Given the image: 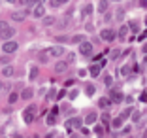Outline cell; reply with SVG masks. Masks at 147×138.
<instances>
[{
    "mask_svg": "<svg viewBox=\"0 0 147 138\" xmlns=\"http://www.w3.org/2000/svg\"><path fill=\"white\" fill-rule=\"evenodd\" d=\"M111 125L115 127V129H119V127L123 125V119H121V117H117V119H113V121H111Z\"/></svg>",
    "mask_w": 147,
    "mask_h": 138,
    "instance_id": "obj_24",
    "label": "cell"
},
{
    "mask_svg": "<svg viewBox=\"0 0 147 138\" xmlns=\"http://www.w3.org/2000/svg\"><path fill=\"white\" fill-rule=\"evenodd\" d=\"M91 12H92V6H87V8L83 10V15H91Z\"/></svg>",
    "mask_w": 147,
    "mask_h": 138,
    "instance_id": "obj_34",
    "label": "cell"
},
{
    "mask_svg": "<svg viewBox=\"0 0 147 138\" xmlns=\"http://www.w3.org/2000/svg\"><path fill=\"white\" fill-rule=\"evenodd\" d=\"M121 134H130V127H125V129L121 131Z\"/></svg>",
    "mask_w": 147,
    "mask_h": 138,
    "instance_id": "obj_41",
    "label": "cell"
},
{
    "mask_svg": "<svg viewBox=\"0 0 147 138\" xmlns=\"http://www.w3.org/2000/svg\"><path fill=\"white\" fill-rule=\"evenodd\" d=\"M17 42H4V46H2V51L4 53H13V51H17Z\"/></svg>",
    "mask_w": 147,
    "mask_h": 138,
    "instance_id": "obj_6",
    "label": "cell"
},
{
    "mask_svg": "<svg viewBox=\"0 0 147 138\" xmlns=\"http://www.w3.org/2000/svg\"><path fill=\"white\" fill-rule=\"evenodd\" d=\"M79 53H81L83 57H91V53H92V42L79 44Z\"/></svg>",
    "mask_w": 147,
    "mask_h": 138,
    "instance_id": "obj_2",
    "label": "cell"
},
{
    "mask_svg": "<svg viewBox=\"0 0 147 138\" xmlns=\"http://www.w3.org/2000/svg\"><path fill=\"white\" fill-rule=\"evenodd\" d=\"M109 104H111V102H109L108 97H102V99L98 100V106H100L102 110H108V108H109Z\"/></svg>",
    "mask_w": 147,
    "mask_h": 138,
    "instance_id": "obj_13",
    "label": "cell"
},
{
    "mask_svg": "<svg viewBox=\"0 0 147 138\" xmlns=\"http://www.w3.org/2000/svg\"><path fill=\"white\" fill-rule=\"evenodd\" d=\"M64 95H66V91H64V89H62V91H59V95H57V100L64 99Z\"/></svg>",
    "mask_w": 147,
    "mask_h": 138,
    "instance_id": "obj_35",
    "label": "cell"
},
{
    "mask_svg": "<svg viewBox=\"0 0 147 138\" xmlns=\"http://www.w3.org/2000/svg\"><path fill=\"white\" fill-rule=\"evenodd\" d=\"M85 87H87V89H85V93H87L89 97H92V95H94V87H92V85H85Z\"/></svg>",
    "mask_w": 147,
    "mask_h": 138,
    "instance_id": "obj_25",
    "label": "cell"
},
{
    "mask_svg": "<svg viewBox=\"0 0 147 138\" xmlns=\"http://www.w3.org/2000/svg\"><path fill=\"white\" fill-rule=\"evenodd\" d=\"M57 42H68V38L66 36H57Z\"/></svg>",
    "mask_w": 147,
    "mask_h": 138,
    "instance_id": "obj_38",
    "label": "cell"
},
{
    "mask_svg": "<svg viewBox=\"0 0 147 138\" xmlns=\"http://www.w3.org/2000/svg\"><path fill=\"white\" fill-rule=\"evenodd\" d=\"M17 99H19V95H17V93H11V95H9V102H17Z\"/></svg>",
    "mask_w": 147,
    "mask_h": 138,
    "instance_id": "obj_29",
    "label": "cell"
},
{
    "mask_svg": "<svg viewBox=\"0 0 147 138\" xmlns=\"http://www.w3.org/2000/svg\"><path fill=\"white\" fill-rule=\"evenodd\" d=\"M74 59H76V55H74V53H70V55H68V63H72Z\"/></svg>",
    "mask_w": 147,
    "mask_h": 138,
    "instance_id": "obj_44",
    "label": "cell"
},
{
    "mask_svg": "<svg viewBox=\"0 0 147 138\" xmlns=\"http://www.w3.org/2000/svg\"><path fill=\"white\" fill-rule=\"evenodd\" d=\"M87 72L91 74L92 78H96V76H100V66H98V65H92V66H91V68L87 70Z\"/></svg>",
    "mask_w": 147,
    "mask_h": 138,
    "instance_id": "obj_14",
    "label": "cell"
},
{
    "mask_svg": "<svg viewBox=\"0 0 147 138\" xmlns=\"http://www.w3.org/2000/svg\"><path fill=\"white\" fill-rule=\"evenodd\" d=\"M13 138H23V136H19V134H15V136H13Z\"/></svg>",
    "mask_w": 147,
    "mask_h": 138,
    "instance_id": "obj_47",
    "label": "cell"
},
{
    "mask_svg": "<svg viewBox=\"0 0 147 138\" xmlns=\"http://www.w3.org/2000/svg\"><path fill=\"white\" fill-rule=\"evenodd\" d=\"M53 97H55V89H51V91H49V95H47V99H53Z\"/></svg>",
    "mask_w": 147,
    "mask_h": 138,
    "instance_id": "obj_43",
    "label": "cell"
},
{
    "mask_svg": "<svg viewBox=\"0 0 147 138\" xmlns=\"http://www.w3.org/2000/svg\"><path fill=\"white\" fill-rule=\"evenodd\" d=\"M49 4H51L53 8H61V6H62V2H59V0H53V2H49Z\"/></svg>",
    "mask_w": 147,
    "mask_h": 138,
    "instance_id": "obj_33",
    "label": "cell"
},
{
    "mask_svg": "<svg viewBox=\"0 0 147 138\" xmlns=\"http://www.w3.org/2000/svg\"><path fill=\"white\" fill-rule=\"evenodd\" d=\"M130 116H132V121H134V123H140V119H142V117H143V114L136 110V112H132V114H130Z\"/></svg>",
    "mask_w": 147,
    "mask_h": 138,
    "instance_id": "obj_18",
    "label": "cell"
},
{
    "mask_svg": "<svg viewBox=\"0 0 147 138\" xmlns=\"http://www.w3.org/2000/svg\"><path fill=\"white\" fill-rule=\"evenodd\" d=\"M119 55H121L119 49H111V51H109V59H111V61H117V59H119Z\"/></svg>",
    "mask_w": 147,
    "mask_h": 138,
    "instance_id": "obj_22",
    "label": "cell"
},
{
    "mask_svg": "<svg viewBox=\"0 0 147 138\" xmlns=\"http://www.w3.org/2000/svg\"><path fill=\"white\" fill-rule=\"evenodd\" d=\"M55 116H47V117H45V123H47V125H55Z\"/></svg>",
    "mask_w": 147,
    "mask_h": 138,
    "instance_id": "obj_26",
    "label": "cell"
},
{
    "mask_svg": "<svg viewBox=\"0 0 147 138\" xmlns=\"http://www.w3.org/2000/svg\"><path fill=\"white\" fill-rule=\"evenodd\" d=\"M40 61H42V63H47V55H45V53H42V55H40Z\"/></svg>",
    "mask_w": 147,
    "mask_h": 138,
    "instance_id": "obj_40",
    "label": "cell"
},
{
    "mask_svg": "<svg viewBox=\"0 0 147 138\" xmlns=\"http://www.w3.org/2000/svg\"><path fill=\"white\" fill-rule=\"evenodd\" d=\"M108 2H106V0H102V2H100V4H98V12L100 13H106V12H108Z\"/></svg>",
    "mask_w": 147,
    "mask_h": 138,
    "instance_id": "obj_21",
    "label": "cell"
},
{
    "mask_svg": "<svg viewBox=\"0 0 147 138\" xmlns=\"http://www.w3.org/2000/svg\"><path fill=\"white\" fill-rule=\"evenodd\" d=\"M0 63H2V65H8V63H9V57H2V59H0Z\"/></svg>",
    "mask_w": 147,
    "mask_h": 138,
    "instance_id": "obj_39",
    "label": "cell"
},
{
    "mask_svg": "<svg viewBox=\"0 0 147 138\" xmlns=\"http://www.w3.org/2000/svg\"><path fill=\"white\" fill-rule=\"evenodd\" d=\"M72 42H74V44H78V46H79V44L87 42V38H85L83 34H78V36H74V38H72Z\"/></svg>",
    "mask_w": 147,
    "mask_h": 138,
    "instance_id": "obj_19",
    "label": "cell"
},
{
    "mask_svg": "<svg viewBox=\"0 0 147 138\" xmlns=\"http://www.w3.org/2000/svg\"><path fill=\"white\" fill-rule=\"evenodd\" d=\"M4 87H6V83H2V82H0V91L4 89Z\"/></svg>",
    "mask_w": 147,
    "mask_h": 138,
    "instance_id": "obj_46",
    "label": "cell"
},
{
    "mask_svg": "<svg viewBox=\"0 0 147 138\" xmlns=\"http://www.w3.org/2000/svg\"><path fill=\"white\" fill-rule=\"evenodd\" d=\"M132 112H134V110H132V108H126V110H125V112H123V114H121V119H123V121H125V119H126V117H128V116H130V114H132Z\"/></svg>",
    "mask_w": 147,
    "mask_h": 138,
    "instance_id": "obj_23",
    "label": "cell"
},
{
    "mask_svg": "<svg viewBox=\"0 0 147 138\" xmlns=\"http://www.w3.org/2000/svg\"><path fill=\"white\" fill-rule=\"evenodd\" d=\"M130 29H132V30H134V32H138V30H140V27H138V21H130Z\"/></svg>",
    "mask_w": 147,
    "mask_h": 138,
    "instance_id": "obj_27",
    "label": "cell"
},
{
    "mask_svg": "<svg viewBox=\"0 0 147 138\" xmlns=\"http://www.w3.org/2000/svg\"><path fill=\"white\" fill-rule=\"evenodd\" d=\"M72 138H78V136H72Z\"/></svg>",
    "mask_w": 147,
    "mask_h": 138,
    "instance_id": "obj_48",
    "label": "cell"
},
{
    "mask_svg": "<svg viewBox=\"0 0 147 138\" xmlns=\"http://www.w3.org/2000/svg\"><path fill=\"white\" fill-rule=\"evenodd\" d=\"M111 83H113V78L111 76H106V85H111Z\"/></svg>",
    "mask_w": 147,
    "mask_h": 138,
    "instance_id": "obj_37",
    "label": "cell"
},
{
    "mask_svg": "<svg viewBox=\"0 0 147 138\" xmlns=\"http://www.w3.org/2000/svg\"><path fill=\"white\" fill-rule=\"evenodd\" d=\"M21 97H23V99H25V100H28V99H30V97H32V89H30V87H26V89H23Z\"/></svg>",
    "mask_w": 147,
    "mask_h": 138,
    "instance_id": "obj_20",
    "label": "cell"
},
{
    "mask_svg": "<svg viewBox=\"0 0 147 138\" xmlns=\"http://www.w3.org/2000/svg\"><path fill=\"white\" fill-rule=\"evenodd\" d=\"M30 13L34 15V17H43V13H45V8H43L42 2H38V4L32 8V12H30Z\"/></svg>",
    "mask_w": 147,
    "mask_h": 138,
    "instance_id": "obj_7",
    "label": "cell"
},
{
    "mask_svg": "<svg viewBox=\"0 0 147 138\" xmlns=\"http://www.w3.org/2000/svg\"><path fill=\"white\" fill-rule=\"evenodd\" d=\"M66 70H68V63H64V61H59L55 65V72L62 74V72H66Z\"/></svg>",
    "mask_w": 147,
    "mask_h": 138,
    "instance_id": "obj_10",
    "label": "cell"
},
{
    "mask_svg": "<svg viewBox=\"0 0 147 138\" xmlns=\"http://www.w3.org/2000/svg\"><path fill=\"white\" fill-rule=\"evenodd\" d=\"M96 119H98V116H96V114H87V117H85V121H83V123H87V125H92V123H96Z\"/></svg>",
    "mask_w": 147,
    "mask_h": 138,
    "instance_id": "obj_12",
    "label": "cell"
},
{
    "mask_svg": "<svg viewBox=\"0 0 147 138\" xmlns=\"http://www.w3.org/2000/svg\"><path fill=\"white\" fill-rule=\"evenodd\" d=\"M55 23H57V19L51 17V15H49V17H43V27H53Z\"/></svg>",
    "mask_w": 147,
    "mask_h": 138,
    "instance_id": "obj_16",
    "label": "cell"
},
{
    "mask_svg": "<svg viewBox=\"0 0 147 138\" xmlns=\"http://www.w3.org/2000/svg\"><path fill=\"white\" fill-rule=\"evenodd\" d=\"M94 133L96 134H102V133H104V127H102V125H96L94 127Z\"/></svg>",
    "mask_w": 147,
    "mask_h": 138,
    "instance_id": "obj_32",
    "label": "cell"
},
{
    "mask_svg": "<svg viewBox=\"0 0 147 138\" xmlns=\"http://www.w3.org/2000/svg\"><path fill=\"white\" fill-rule=\"evenodd\" d=\"M76 97H78V91L74 89V91H72V93H70V99H76Z\"/></svg>",
    "mask_w": 147,
    "mask_h": 138,
    "instance_id": "obj_42",
    "label": "cell"
},
{
    "mask_svg": "<svg viewBox=\"0 0 147 138\" xmlns=\"http://www.w3.org/2000/svg\"><path fill=\"white\" fill-rule=\"evenodd\" d=\"M32 138H38V136H32Z\"/></svg>",
    "mask_w": 147,
    "mask_h": 138,
    "instance_id": "obj_49",
    "label": "cell"
},
{
    "mask_svg": "<svg viewBox=\"0 0 147 138\" xmlns=\"http://www.w3.org/2000/svg\"><path fill=\"white\" fill-rule=\"evenodd\" d=\"M68 27V19H62V21H59V29H66Z\"/></svg>",
    "mask_w": 147,
    "mask_h": 138,
    "instance_id": "obj_30",
    "label": "cell"
},
{
    "mask_svg": "<svg viewBox=\"0 0 147 138\" xmlns=\"http://www.w3.org/2000/svg\"><path fill=\"white\" fill-rule=\"evenodd\" d=\"M130 74V66H123L121 68V76H128Z\"/></svg>",
    "mask_w": 147,
    "mask_h": 138,
    "instance_id": "obj_28",
    "label": "cell"
},
{
    "mask_svg": "<svg viewBox=\"0 0 147 138\" xmlns=\"http://www.w3.org/2000/svg\"><path fill=\"white\" fill-rule=\"evenodd\" d=\"M68 125H70V127H76V129H81L83 119H81V117H74V119H70V121H68Z\"/></svg>",
    "mask_w": 147,
    "mask_h": 138,
    "instance_id": "obj_11",
    "label": "cell"
},
{
    "mask_svg": "<svg viewBox=\"0 0 147 138\" xmlns=\"http://www.w3.org/2000/svg\"><path fill=\"white\" fill-rule=\"evenodd\" d=\"M13 34H15V29L8 25L4 30H0V40H4V42H9V38H11Z\"/></svg>",
    "mask_w": 147,
    "mask_h": 138,
    "instance_id": "obj_4",
    "label": "cell"
},
{
    "mask_svg": "<svg viewBox=\"0 0 147 138\" xmlns=\"http://www.w3.org/2000/svg\"><path fill=\"white\" fill-rule=\"evenodd\" d=\"M100 38L104 40V42H113V40H115V32H113L111 29H104L100 32Z\"/></svg>",
    "mask_w": 147,
    "mask_h": 138,
    "instance_id": "obj_5",
    "label": "cell"
},
{
    "mask_svg": "<svg viewBox=\"0 0 147 138\" xmlns=\"http://www.w3.org/2000/svg\"><path fill=\"white\" fill-rule=\"evenodd\" d=\"M47 57H62L64 55V48L62 46H55V48H49L47 51H43Z\"/></svg>",
    "mask_w": 147,
    "mask_h": 138,
    "instance_id": "obj_1",
    "label": "cell"
},
{
    "mask_svg": "<svg viewBox=\"0 0 147 138\" xmlns=\"http://www.w3.org/2000/svg\"><path fill=\"white\" fill-rule=\"evenodd\" d=\"M126 36H128V27H126V25H123L121 29H119V38H121V40H125Z\"/></svg>",
    "mask_w": 147,
    "mask_h": 138,
    "instance_id": "obj_15",
    "label": "cell"
},
{
    "mask_svg": "<svg viewBox=\"0 0 147 138\" xmlns=\"http://www.w3.org/2000/svg\"><path fill=\"white\" fill-rule=\"evenodd\" d=\"M45 138H55V134H53V133H49V134H47Z\"/></svg>",
    "mask_w": 147,
    "mask_h": 138,
    "instance_id": "obj_45",
    "label": "cell"
},
{
    "mask_svg": "<svg viewBox=\"0 0 147 138\" xmlns=\"http://www.w3.org/2000/svg\"><path fill=\"white\" fill-rule=\"evenodd\" d=\"M6 76V78H11L13 74H15V70H13V66H4V72H2Z\"/></svg>",
    "mask_w": 147,
    "mask_h": 138,
    "instance_id": "obj_17",
    "label": "cell"
},
{
    "mask_svg": "<svg viewBox=\"0 0 147 138\" xmlns=\"http://www.w3.org/2000/svg\"><path fill=\"white\" fill-rule=\"evenodd\" d=\"M36 76H38V68H32V70H30V78H32V80H34V78H36Z\"/></svg>",
    "mask_w": 147,
    "mask_h": 138,
    "instance_id": "obj_36",
    "label": "cell"
},
{
    "mask_svg": "<svg viewBox=\"0 0 147 138\" xmlns=\"http://www.w3.org/2000/svg\"><path fill=\"white\" fill-rule=\"evenodd\" d=\"M102 121H104L106 125H109V114H102Z\"/></svg>",
    "mask_w": 147,
    "mask_h": 138,
    "instance_id": "obj_31",
    "label": "cell"
},
{
    "mask_svg": "<svg viewBox=\"0 0 147 138\" xmlns=\"http://www.w3.org/2000/svg\"><path fill=\"white\" fill-rule=\"evenodd\" d=\"M34 116H36V106H34V104H30V106L25 110V123L30 125L32 121H34Z\"/></svg>",
    "mask_w": 147,
    "mask_h": 138,
    "instance_id": "obj_3",
    "label": "cell"
},
{
    "mask_svg": "<svg viewBox=\"0 0 147 138\" xmlns=\"http://www.w3.org/2000/svg\"><path fill=\"white\" fill-rule=\"evenodd\" d=\"M25 17H26V10H17V12L11 13V19H13V21H23Z\"/></svg>",
    "mask_w": 147,
    "mask_h": 138,
    "instance_id": "obj_9",
    "label": "cell"
},
{
    "mask_svg": "<svg viewBox=\"0 0 147 138\" xmlns=\"http://www.w3.org/2000/svg\"><path fill=\"white\" fill-rule=\"evenodd\" d=\"M109 102H113V104H117V102H123V100H125V95H123V93H119V91H111V93H109Z\"/></svg>",
    "mask_w": 147,
    "mask_h": 138,
    "instance_id": "obj_8",
    "label": "cell"
}]
</instances>
